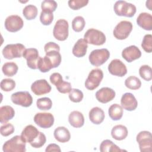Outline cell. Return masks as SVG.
Returning a JSON list of instances; mask_svg holds the SVG:
<instances>
[{
	"instance_id": "1",
	"label": "cell",
	"mask_w": 152,
	"mask_h": 152,
	"mask_svg": "<svg viewBox=\"0 0 152 152\" xmlns=\"http://www.w3.org/2000/svg\"><path fill=\"white\" fill-rule=\"evenodd\" d=\"M26 142H28L33 148H40L45 144L46 138L45 135L39 132L33 125L26 126L21 132V135Z\"/></svg>"
},
{
	"instance_id": "2",
	"label": "cell",
	"mask_w": 152,
	"mask_h": 152,
	"mask_svg": "<svg viewBox=\"0 0 152 152\" xmlns=\"http://www.w3.org/2000/svg\"><path fill=\"white\" fill-rule=\"evenodd\" d=\"M26 141L21 135H15L7 141L3 145L4 152H25Z\"/></svg>"
},
{
	"instance_id": "3",
	"label": "cell",
	"mask_w": 152,
	"mask_h": 152,
	"mask_svg": "<svg viewBox=\"0 0 152 152\" xmlns=\"http://www.w3.org/2000/svg\"><path fill=\"white\" fill-rule=\"evenodd\" d=\"M113 10L117 15L127 17H133L137 11L136 7L134 4L125 1H116L114 4Z\"/></svg>"
},
{
	"instance_id": "4",
	"label": "cell",
	"mask_w": 152,
	"mask_h": 152,
	"mask_svg": "<svg viewBox=\"0 0 152 152\" xmlns=\"http://www.w3.org/2000/svg\"><path fill=\"white\" fill-rule=\"evenodd\" d=\"M25 50V46L21 43L8 44L4 48L2 53L5 59H12L21 58Z\"/></svg>"
},
{
	"instance_id": "5",
	"label": "cell",
	"mask_w": 152,
	"mask_h": 152,
	"mask_svg": "<svg viewBox=\"0 0 152 152\" xmlns=\"http://www.w3.org/2000/svg\"><path fill=\"white\" fill-rule=\"evenodd\" d=\"M84 38L87 43L96 46L103 45L106 40L105 34L102 31L95 28L87 30L84 35Z\"/></svg>"
},
{
	"instance_id": "6",
	"label": "cell",
	"mask_w": 152,
	"mask_h": 152,
	"mask_svg": "<svg viewBox=\"0 0 152 152\" xmlns=\"http://www.w3.org/2000/svg\"><path fill=\"white\" fill-rule=\"evenodd\" d=\"M110 52L105 48L95 49L91 51L88 56L90 64L96 66H99L106 62L109 58Z\"/></svg>"
},
{
	"instance_id": "7",
	"label": "cell",
	"mask_w": 152,
	"mask_h": 152,
	"mask_svg": "<svg viewBox=\"0 0 152 152\" xmlns=\"http://www.w3.org/2000/svg\"><path fill=\"white\" fill-rule=\"evenodd\" d=\"M103 78L102 69L95 68L92 69L85 81V87L89 90H93L97 88Z\"/></svg>"
},
{
	"instance_id": "8",
	"label": "cell",
	"mask_w": 152,
	"mask_h": 152,
	"mask_svg": "<svg viewBox=\"0 0 152 152\" xmlns=\"http://www.w3.org/2000/svg\"><path fill=\"white\" fill-rule=\"evenodd\" d=\"M132 30V24L129 21L123 20L115 26L113 31L114 37L118 40L126 39Z\"/></svg>"
},
{
	"instance_id": "9",
	"label": "cell",
	"mask_w": 152,
	"mask_h": 152,
	"mask_svg": "<svg viewBox=\"0 0 152 152\" xmlns=\"http://www.w3.org/2000/svg\"><path fill=\"white\" fill-rule=\"evenodd\" d=\"M68 22L64 19H59L56 23L53 30L54 37L59 41H64L68 37Z\"/></svg>"
},
{
	"instance_id": "10",
	"label": "cell",
	"mask_w": 152,
	"mask_h": 152,
	"mask_svg": "<svg viewBox=\"0 0 152 152\" xmlns=\"http://www.w3.org/2000/svg\"><path fill=\"white\" fill-rule=\"evenodd\" d=\"M136 140L141 152H151L152 151V135L150 132L147 131L140 132L137 135Z\"/></svg>"
},
{
	"instance_id": "11",
	"label": "cell",
	"mask_w": 152,
	"mask_h": 152,
	"mask_svg": "<svg viewBox=\"0 0 152 152\" xmlns=\"http://www.w3.org/2000/svg\"><path fill=\"white\" fill-rule=\"evenodd\" d=\"M11 100L13 103L22 107H28L33 103V98L28 91H18L12 94Z\"/></svg>"
},
{
	"instance_id": "12",
	"label": "cell",
	"mask_w": 152,
	"mask_h": 152,
	"mask_svg": "<svg viewBox=\"0 0 152 152\" xmlns=\"http://www.w3.org/2000/svg\"><path fill=\"white\" fill-rule=\"evenodd\" d=\"M4 25L7 31L14 33L20 30L23 28L24 22L19 15H11L6 18Z\"/></svg>"
},
{
	"instance_id": "13",
	"label": "cell",
	"mask_w": 152,
	"mask_h": 152,
	"mask_svg": "<svg viewBox=\"0 0 152 152\" xmlns=\"http://www.w3.org/2000/svg\"><path fill=\"white\" fill-rule=\"evenodd\" d=\"M54 116L50 113H37L34 116V122L42 128H50L54 123Z\"/></svg>"
},
{
	"instance_id": "14",
	"label": "cell",
	"mask_w": 152,
	"mask_h": 152,
	"mask_svg": "<svg viewBox=\"0 0 152 152\" xmlns=\"http://www.w3.org/2000/svg\"><path fill=\"white\" fill-rule=\"evenodd\" d=\"M23 56L27 61V66L33 69H37L38 61L40 59L39 52L36 48L26 49L23 55Z\"/></svg>"
},
{
	"instance_id": "15",
	"label": "cell",
	"mask_w": 152,
	"mask_h": 152,
	"mask_svg": "<svg viewBox=\"0 0 152 152\" xmlns=\"http://www.w3.org/2000/svg\"><path fill=\"white\" fill-rule=\"evenodd\" d=\"M108 71L113 75L124 77L127 73L126 65L119 59H113L108 65Z\"/></svg>"
},
{
	"instance_id": "16",
	"label": "cell",
	"mask_w": 152,
	"mask_h": 152,
	"mask_svg": "<svg viewBox=\"0 0 152 152\" xmlns=\"http://www.w3.org/2000/svg\"><path fill=\"white\" fill-rule=\"evenodd\" d=\"M51 86L45 79L38 80L33 82L31 86V90L37 96H41L49 93L51 91Z\"/></svg>"
},
{
	"instance_id": "17",
	"label": "cell",
	"mask_w": 152,
	"mask_h": 152,
	"mask_svg": "<svg viewBox=\"0 0 152 152\" xmlns=\"http://www.w3.org/2000/svg\"><path fill=\"white\" fill-rule=\"evenodd\" d=\"M96 98L100 103H107L115 97V91L109 87H103L96 93Z\"/></svg>"
},
{
	"instance_id": "18",
	"label": "cell",
	"mask_w": 152,
	"mask_h": 152,
	"mask_svg": "<svg viewBox=\"0 0 152 152\" xmlns=\"http://www.w3.org/2000/svg\"><path fill=\"white\" fill-rule=\"evenodd\" d=\"M121 104L122 108L128 111H132L136 109L138 102L135 96L131 93H125L121 99Z\"/></svg>"
},
{
	"instance_id": "19",
	"label": "cell",
	"mask_w": 152,
	"mask_h": 152,
	"mask_svg": "<svg viewBox=\"0 0 152 152\" xmlns=\"http://www.w3.org/2000/svg\"><path fill=\"white\" fill-rule=\"evenodd\" d=\"M141 56V52L139 48L135 46L131 45L125 48L122 52V56L128 62H131L134 60L139 59Z\"/></svg>"
},
{
	"instance_id": "20",
	"label": "cell",
	"mask_w": 152,
	"mask_h": 152,
	"mask_svg": "<svg viewBox=\"0 0 152 152\" xmlns=\"http://www.w3.org/2000/svg\"><path fill=\"white\" fill-rule=\"evenodd\" d=\"M137 23L142 28L151 31L152 30V15L147 12H141L137 18Z\"/></svg>"
},
{
	"instance_id": "21",
	"label": "cell",
	"mask_w": 152,
	"mask_h": 152,
	"mask_svg": "<svg viewBox=\"0 0 152 152\" xmlns=\"http://www.w3.org/2000/svg\"><path fill=\"white\" fill-rule=\"evenodd\" d=\"M87 42L84 39H80L75 43L72 48V54L77 58L83 57L87 53Z\"/></svg>"
},
{
	"instance_id": "22",
	"label": "cell",
	"mask_w": 152,
	"mask_h": 152,
	"mask_svg": "<svg viewBox=\"0 0 152 152\" xmlns=\"http://www.w3.org/2000/svg\"><path fill=\"white\" fill-rule=\"evenodd\" d=\"M68 121L72 126L74 128H81L84 125V118L82 113L77 110H74L69 113Z\"/></svg>"
},
{
	"instance_id": "23",
	"label": "cell",
	"mask_w": 152,
	"mask_h": 152,
	"mask_svg": "<svg viewBox=\"0 0 152 152\" xmlns=\"http://www.w3.org/2000/svg\"><path fill=\"white\" fill-rule=\"evenodd\" d=\"M104 111L99 107H93L89 112L90 121L94 124H100L104 119Z\"/></svg>"
},
{
	"instance_id": "24",
	"label": "cell",
	"mask_w": 152,
	"mask_h": 152,
	"mask_svg": "<svg viewBox=\"0 0 152 152\" xmlns=\"http://www.w3.org/2000/svg\"><path fill=\"white\" fill-rule=\"evenodd\" d=\"M53 135L56 140L62 143L69 141L71 138L69 130L64 126L57 127L54 131Z\"/></svg>"
},
{
	"instance_id": "25",
	"label": "cell",
	"mask_w": 152,
	"mask_h": 152,
	"mask_svg": "<svg viewBox=\"0 0 152 152\" xmlns=\"http://www.w3.org/2000/svg\"><path fill=\"white\" fill-rule=\"evenodd\" d=\"M15 115L14 109L10 106L5 105L0 107V122L4 124L12 119Z\"/></svg>"
},
{
	"instance_id": "26",
	"label": "cell",
	"mask_w": 152,
	"mask_h": 152,
	"mask_svg": "<svg viewBox=\"0 0 152 152\" xmlns=\"http://www.w3.org/2000/svg\"><path fill=\"white\" fill-rule=\"evenodd\" d=\"M126 127L122 125H117L113 127L111 131L112 137L116 140L121 141L125 139L128 135Z\"/></svg>"
},
{
	"instance_id": "27",
	"label": "cell",
	"mask_w": 152,
	"mask_h": 152,
	"mask_svg": "<svg viewBox=\"0 0 152 152\" xmlns=\"http://www.w3.org/2000/svg\"><path fill=\"white\" fill-rule=\"evenodd\" d=\"M109 117L113 121L120 120L123 115V108L117 103L112 104L108 110Z\"/></svg>"
},
{
	"instance_id": "28",
	"label": "cell",
	"mask_w": 152,
	"mask_h": 152,
	"mask_svg": "<svg viewBox=\"0 0 152 152\" xmlns=\"http://www.w3.org/2000/svg\"><path fill=\"white\" fill-rule=\"evenodd\" d=\"M37 68L42 72H46L49 71L51 69L54 68V66L49 58L45 55L43 58L40 57L38 61Z\"/></svg>"
},
{
	"instance_id": "29",
	"label": "cell",
	"mask_w": 152,
	"mask_h": 152,
	"mask_svg": "<svg viewBox=\"0 0 152 152\" xmlns=\"http://www.w3.org/2000/svg\"><path fill=\"white\" fill-rule=\"evenodd\" d=\"M100 151L102 152H120L125 150L119 148V147L115 144L112 141L109 140H104L100 145Z\"/></svg>"
},
{
	"instance_id": "30",
	"label": "cell",
	"mask_w": 152,
	"mask_h": 152,
	"mask_svg": "<svg viewBox=\"0 0 152 152\" xmlns=\"http://www.w3.org/2000/svg\"><path fill=\"white\" fill-rule=\"evenodd\" d=\"M18 67L17 65L13 62L5 63L2 66L3 74L7 77H12L15 75L18 71Z\"/></svg>"
},
{
	"instance_id": "31",
	"label": "cell",
	"mask_w": 152,
	"mask_h": 152,
	"mask_svg": "<svg viewBox=\"0 0 152 152\" xmlns=\"http://www.w3.org/2000/svg\"><path fill=\"white\" fill-rule=\"evenodd\" d=\"M38 10L37 7L32 4L26 5L23 10L24 17L28 20L34 19L37 15Z\"/></svg>"
},
{
	"instance_id": "32",
	"label": "cell",
	"mask_w": 152,
	"mask_h": 152,
	"mask_svg": "<svg viewBox=\"0 0 152 152\" xmlns=\"http://www.w3.org/2000/svg\"><path fill=\"white\" fill-rule=\"evenodd\" d=\"M125 86L131 90H138L141 86L140 80L135 76H129L125 81Z\"/></svg>"
},
{
	"instance_id": "33",
	"label": "cell",
	"mask_w": 152,
	"mask_h": 152,
	"mask_svg": "<svg viewBox=\"0 0 152 152\" xmlns=\"http://www.w3.org/2000/svg\"><path fill=\"white\" fill-rule=\"evenodd\" d=\"M46 55L49 58V59L51 60L54 68L58 67L61 62V55L59 53V52L55 50H52L48 51L46 52Z\"/></svg>"
},
{
	"instance_id": "34",
	"label": "cell",
	"mask_w": 152,
	"mask_h": 152,
	"mask_svg": "<svg viewBox=\"0 0 152 152\" xmlns=\"http://www.w3.org/2000/svg\"><path fill=\"white\" fill-rule=\"evenodd\" d=\"M86 25L84 18L81 16L75 17L72 21V28L75 32L81 31Z\"/></svg>"
},
{
	"instance_id": "35",
	"label": "cell",
	"mask_w": 152,
	"mask_h": 152,
	"mask_svg": "<svg viewBox=\"0 0 152 152\" xmlns=\"http://www.w3.org/2000/svg\"><path fill=\"white\" fill-rule=\"evenodd\" d=\"M37 107L42 110H47L51 109L52 102L49 97H42L37 100Z\"/></svg>"
},
{
	"instance_id": "36",
	"label": "cell",
	"mask_w": 152,
	"mask_h": 152,
	"mask_svg": "<svg viewBox=\"0 0 152 152\" xmlns=\"http://www.w3.org/2000/svg\"><path fill=\"white\" fill-rule=\"evenodd\" d=\"M139 74L142 79L147 81L152 79V70L149 65H143L141 66L139 69Z\"/></svg>"
},
{
	"instance_id": "37",
	"label": "cell",
	"mask_w": 152,
	"mask_h": 152,
	"mask_svg": "<svg viewBox=\"0 0 152 152\" xmlns=\"http://www.w3.org/2000/svg\"><path fill=\"white\" fill-rule=\"evenodd\" d=\"M0 87L4 91L8 92L12 91L15 87V82L11 78L3 79L0 83Z\"/></svg>"
},
{
	"instance_id": "38",
	"label": "cell",
	"mask_w": 152,
	"mask_h": 152,
	"mask_svg": "<svg viewBox=\"0 0 152 152\" xmlns=\"http://www.w3.org/2000/svg\"><path fill=\"white\" fill-rule=\"evenodd\" d=\"M58 7L57 2L53 0H45L41 4V8L43 11L53 12Z\"/></svg>"
},
{
	"instance_id": "39",
	"label": "cell",
	"mask_w": 152,
	"mask_h": 152,
	"mask_svg": "<svg viewBox=\"0 0 152 152\" xmlns=\"http://www.w3.org/2000/svg\"><path fill=\"white\" fill-rule=\"evenodd\" d=\"M141 47L147 53L152 52V35L150 34H145L141 43Z\"/></svg>"
},
{
	"instance_id": "40",
	"label": "cell",
	"mask_w": 152,
	"mask_h": 152,
	"mask_svg": "<svg viewBox=\"0 0 152 152\" xmlns=\"http://www.w3.org/2000/svg\"><path fill=\"white\" fill-rule=\"evenodd\" d=\"M84 95L83 92L79 89L72 88L69 93V98L71 101L74 103L80 102L83 99Z\"/></svg>"
},
{
	"instance_id": "41",
	"label": "cell",
	"mask_w": 152,
	"mask_h": 152,
	"mask_svg": "<svg viewBox=\"0 0 152 152\" xmlns=\"http://www.w3.org/2000/svg\"><path fill=\"white\" fill-rule=\"evenodd\" d=\"M40 20L42 24L45 26L50 25L53 20V12L42 11L40 15Z\"/></svg>"
},
{
	"instance_id": "42",
	"label": "cell",
	"mask_w": 152,
	"mask_h": 152,
	"mask_svg": "<svg viewBox=\"0 0 152 152\" xmlns=\"http://www.w3.org/2000/svg\"><path fill=\"white\" fill-rule=\"evenodd\" d=\"M88 0H69L68 2V6L73 10H78L87 5Z\"/></svg>"
},
{
	"instance_id": "43",
	"label": "cell",
	"mask_w": 152,
	"mask_h": 152,
	"mask_svg": "<svg viewBox=\"0 0 152 152\" xmlns=\"http://www.w3.org/2000/svg\"><path fill=\"white\" fill-rule=\"evenodd\" d=\"M55 86L58 91L62 94L69 93L70 91L72 90L71 83L67 81H64V80L61 81Z\"/></svg>"
},
{
	"instance_id": "44",
	"label": "cell",
	"mask_w": 152,
	"mask_h": 152,
	"mask_svg": "<svg viewBox=\"0 0 152 152\" xmlns=\"http://www.w3.org/2000/svg\"><path fill=\"white\" fill-rule=\"evenodd\" d=\"M14 126L10 123H5L1 126L0 132L4 137H7L13 134L14 132Z\"/></svg>"
},
{
	"instance_id": "45",
	"label": "cell",
	"mask_w": 152,
	"mask_h": 152,
	"mask_svg": "<svg viewBox=\"0 0 152 152\" xmlns=\"http://www.w3.org/2000/svg\"><path fill=\"white\" fill-rule=\"evenodd\" d=\"M44 50H45V53L48 51L52 50H55L59 52L60 47L58 44L55 43V42H48L45 44V45L44 46Z\"/></svg>"
},
{
	"instance_id": "46",
	"label": "cell",
	"mask_w": 152,
	"mask_h": 152,
	"mask_svg": "<svg viewBox=\"0 0 152 152\" xmlns=\"http://www.w3.org/2000/svg\"><path fill=\"white\" fill-rule=\"evenodd\" d=\"M63 79L62 75L58 72H54L50 76V81L51 83L55 86H56Z\"/></svg>"
},
{
	"instance_id": "47",
	"label": "cell",
	"mask_w": 152,
	"mask_h": 152,
	"mask_svg": "<svg viewBox=\"0 0 152 152\" xmlns=\"http://www.w3.org/2000/svg\"><path fill=\"white\" fill-rule=\"evenodd\" d=\"M61 148L59 147V146L56 144H49L45 150L46 152H50V151H59L60 152Z\"/></svg>"
}]
</instances>
